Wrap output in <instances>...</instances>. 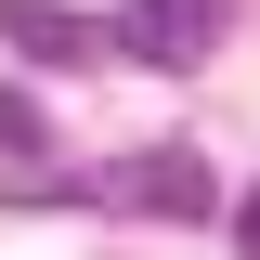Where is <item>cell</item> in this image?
Instances as JSON below:
<instances>
[{"mask_svg":"<svg viewBox=\"0 0 260 260\" xmlns=\"http://www.w3.org/2000/svg\"><path fill=\"white\" fill-rule=\"evenodd\" d=\"M208 156H195V143H156V156H117V169H91V182H78V208H130V221H195V208H208Z\"/></svg>","mask_w":260,"mask_h":260,"instance_id":"1","label":"cell"},{"mask_svg":"<svg viewBox=\"0 0 260 260\" xmlns=\"http://www.w3.org/2000/svg\"><path fill=\"white\" fill-rule=\"evenodd\" d=\"M104 26H117L130 65H169V78H182V65L221 52V0H130V13H104Z\"/></svg>","mask_w":260,"mask_h":260,"instance_id":"2","label":"cell"},{"mask_svg":"<svg viewBox=\"0 0 260 260\" xmlns=\"http://www.w3.org/2000/svg\"><path fill=\"white\" fill-rule=\"evenodd\" d=\"M0 39L26 65H104L117 52V26H104V13H65V0H0Z\"/></svg>","mask_w":260,"mask_h":260,"instance_id":"3","label":"cell"},{"mask_svg":"<svg viewBox=\"0 0 260 260\" xmlns=\"http://www.w3.org/2000/svg\"><path fill=\"white\" fill-rule=\"evenodd\" d=\"M234 247H247V260H260V182H247V195H234Z\"/></svg>","mask_w":260,"mask_h":260,"instance_id":"4","label":"cell"}]
</instances>
